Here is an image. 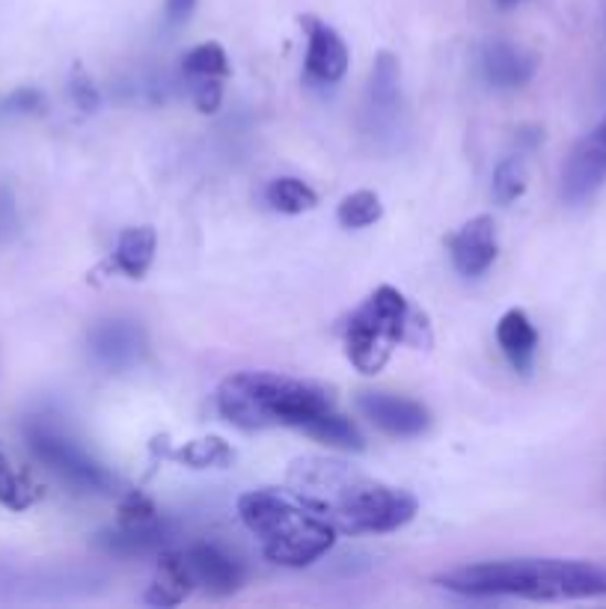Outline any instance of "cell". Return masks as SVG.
I'll use <instances>...</instances> for the list:
<instances>
[{
  "instance_id": "32",
  "label": "cell",
  "mask_w": 606,
  "mask_h": 609,
  "mask_svg": "<svg viewBox=\"0 0 606 609\" xmlns=\"http://www.w3.org/2000/svg\"><path fill=\"white\" fill-rule=\"evenodd\" d=\"M499 7H506V10H509V7H518V3H523V0H497Z\"/></svg>"
},
{
  "instance_id": "7",
  "label": "cell",
  "mask_w": 606,
  "mask_h": 609,
  "mask_svg": "<svg viewBox=\"0 0 606 609\" xmlns=\"http://www.w3.org/2000/svg\"><path fill=\"white\" fill-rule=\"evenodd\" d=\"M606 182V117L597 122L571 155L562 170V197L571 206H583L595 197Z\"/></svg>"
},
{
  "instance_id": "28",
  "label": "cell",
  "mask_w": 606,
  "mask_h": 609,
  "mask_svg": "<svg viewBox=\"0 0 606 609\" xmlns=\"http://www.w3.org/2000/svg\"><path fill=\"white\" fill-rule=\"evenodd\" d=\"M69 93L80 110H87L89 113V110L98 108V89L93 87L89 75H84V69H75V75H72V84H69Z\"/></svg>"
},
{
  "instance_id": "16",
  "label": "cell",
  "mask_w": 606,
  "mask_h": 609,
  "mask_svg": "<svg viewBox=\"0 0 606 609\" xmlns=\"http://www.w3.org/2000/svg\"><path fill=\"white\" fill-rule=\"evenodd\" d=\"M497 342L502 348V355L509 357V363L518 372H529L532 369L538 351V330L523 309H509V313L499 318Z\"/></svg>"
},
{
  "instance_id": "1",
  "label": "cell",
  "mask_w": 606,
  "mask_h": 609,
  "mask_svg": "<svg viewBox=\"0 0 606 609\" xmlns=\"http://www.w3.org/2000/svg\"><path fill=\"white\" fill-rule=\"evenodd\" d=\"M292 491L313 505L324 521L345 535H383L413 521L416 497L387 482L369 479L348 464L306 458L289 472Z\"/></svg>"
},
{
  "instance_id": "5",
  "label": "cell",
  "mask_w": 606,
  "mask_h": 609,
  "mask_svg": "<svg viewBox=\"0 0 606 609\" xmlns=\"http://www.w3.org/2000/svg\"><path fill=\"white\" fill-rule=\"evenodd\" d=\"M411 304L392 285L375 289L372 295L357 306L345 325V355L357 366V372L378 374L390 363L392 351L408 339Z\"/></svg>"
},
{
  "instance_id": "11",
  "label": "cell",
  "mask_w": 606,
  "mask_h": 609,
  "mask_svg": "<svg viewBox=\"0 0 606 609\" xmlns=\"http://www.w3.org/2000/svg\"><path fill=\"white\" fill-rule=\"evenodd\" d=\"M306 30V75L318 84H339L348 72V48H345L343 36L324 24V21L306 15L301 19Z\"/></svg>"
},
{
  "instance_id": "25",
  "label": "cell",
  "mask_w": 606,
  "mask_h": 609,
  "mask_svg": "<svg viewBox=\"0 0 606 609\" xmlns=\"http://www.w3.org/2000/svg\"><path fill=\"white\" fill-rule=\"evenodd\" d=\"M176 458L191 467H224L232 461V449L220 437H208V441L187 443L185 449H178Z\"/></svg>"
},
{
  "instance_id": "19",
  "label": "cell",
  "mask_w": 606,
  "mask_h": 609,
  "mask_svg": "<svg viewBox=\"0 0 606 609\" xmlns=\"http://www.w3.org/2000/svg\"><path fill=\"white\" fill-rule=\"evenodd\" d=\"M264 199L280 215H303V211H313L318 206V194L313 187L292 176L274 178L271 185L264 187Z\"/></svg>"
},
{
  "instance_id": "30",
  "label": "cell",
  "mask_w": 606,
  "mask_h": 609,
  "mask_svg": "<svg viewBox=\"0 0 606 609\" xmlns=\"http://www.w3.org/2000/svg\"><path fill=\"white\" fill-rule=\"evenodd\" d=\"M3 108L10 110H21V113H30V110H40L42 108V96L36 89H19V93H12L10 99Z\"/></svg>"
},
{
  "instance_id": "15",
  "label": "cell",
  "mask_w": 606,
  "mask_h": 609,
  "mask_svg": "<svg viewBox=\"0 0 606 609\" xmlns=\"http://www.w3.org/2000/svg\"><path fill=\"white\" fill-rule=\"evenodd\" d=\"M194 577L187 568L185 551H161L158 553V568L147 600L152 607H178L182 600L194 591Z\"/></svg>"
},
{
  "instance_id": "22",
  "label": "cell",
  "mask_w": 606,
  "mask_h": 609,
  "mask_svg": "<svg viewBox=\"0 0 606 609\" xmlns=\"http://www.w3.org/2000/svg\"><path fill=\"white\" fill-rule=\"evenodd\" d=\"M36 497L40 491L30 485L28 476L15 470L10 458L0 453V502L12 511H24L36 502Z\"/></svg>"
},
{
  "instance_id": "8",
  "label": "cell",
  "mask_w": 606,
  "mask_h": 609,
  "mask_svg": "<svg viewBox=\"0 0 606 609\" xmlns=\"http://www.w3.org/2000/svg\"><path fill=\"white\" fill-rule=\"evenodd\" d=\"M143 351H147V336L138 322L108 318L89 330V355L108 372H122V369L138 366Z\"/></svg>"
},
{
  "instance_id": "10",
  "label": "cell",
  "mask_w": 606,
  "mask_h": 609,
  "mask_svg": "<svg viewBox=\"0 0 606 609\" xmlns=\"http://www.w3.org/2000/svg\"><path fill=\"white\" fill-rule=\"evenodd\" d=\"M446 244L458 274L481 276L497 259V224L490 215L473 217L455 236H450Z\"/></svg>"
},
{
  "instance_id": "21",
  "label": "cell",
  "mask_w": 606,
  "mask_h": 609,
  "mask_svg": "<svg viewBox=\"0 0 606 609\" xmlns=\"http://www.w3.org/2000/svg\"><path fill=\"white\" fill-rule=\"evenodd\" d=\"M381 197H378L375 191H354V194H348V197L339 203V211H336V217H339V224H343L345 229L372 227V224L381 220Z\"/></svg>"
},
{
  "instance_id": "27",
  "label": "cell",
  "mask_w": 606,
  "mask_h": 609,
  "mask_svg": "<svg viewBox=\"0 0 606 609\" xmlns=\"http://www.w3.org/2000/svg\"><path fill=\"white\" fill-rule=\"evenodd\" d=\"M194 84V105L199 113H215L224 101V78H191Z\"/></svg>"
},
{
  "instance_id": "9",
  "label": "cell",
  "mask_w": 606,
  "mask_h": 609,
  "mask_svg": "<svg viewBox=\"0 0 606 609\" xmlns=\"http://www.w3.org/2000/svg\"><path fill=\"white\" fill-rule=\"evenodd\" d=\"M357 407L372 425H378L390 437H416L429 428V407L413 399H401L390 393H362Z\"/></svg>"
},
{
  "instance_id": "26",
  "label": "cell",
  "mask_w": 606,
  "mask_h": 609,
  "mask_svg": "<svg viewBox=\"0 0 606 609\" xmlns=\"http://www.w3.org/2000/svg\"><path fill=\"white\" fill-rule=\"evenodd\" d=\"M161 514H158L155 502L149 500L147 493L131 491L126 500L119 502V526H143V523L158 521Z\"/></svg>"
},
{
  "instance_id": "3",
  "label": "cell",
  "mask_w": 606,
  "mask_h": 609,
  "mask_svg": "<svg viewBox=\"0 0 606 609\" xmlns=\"http://www.w3.org/2000/svg\"><path fill=\"white\" fill-rule=\"evenodd\" d=\"M238 514L247 530L259 539L264 556L283 568L313 565L327 556L336 541V530L292 488L289 491L262 488V491L241 493Z\"/></svg>"
},
{
  "instance_id": "13",
  "label": "cell",
  "mask_w": 606,
  "mask_h": 609,
  "mask_svg": "<svg viewBox=\"0 0 606 609\" xmlns=\"http://www.w3.org/2000/svg\"><path fill=\"white\" fill-rule=\"evenodd\" d=\"M538 57L509 40H494L481 48V75L490 87L520 89L535 78Z\"/></svg>"
},
{
  "instance_id": "4",
  "label": "cell",
  "mask_w": 606,
  "mask_h": 609,
  "mask_svg": "<svg viewBox=\"0 0 606 609\" xmlns=\"http://www.w3.org/2000/svg\"><path fill=\"white\" fill-rule=\"evenodd\" d=\"M327 390L274 372H235L217 387V411L245 432L259 428H306L318 413L331 411Z\"/></svg>"
},
{
  "instance_id": "29",
  "label": "cell",
  "mask_w": 606,
  "mask_h": 609,
  "mask_svg": "<svg viewBox=\"0 0 606 609\" xmlns=\"http://www.w3.org/2000/svg\"><path fill=\"white\" fill-rule=\"evenodd\" d=\"M19 229V211H15V199L7 187H0V238L15 236Z\"/></svg>"
},
{
  "instance_id": "2",
  "label": "cell",
  "mask_w": 606,
  "mask_h": 609,
  "mask_svg": "<svg viewBox=\"0 0 606 609\" xmlns=\"http://www.w3.org/2000/svg\"><path fill=\"white\" fill-rule=\"evenodd\" d=\"M437 583L467 598L586 600L606 595V568L574 559H502L452 568Z\"/></svg>"
},
{
  "instance_id": "24",
  "label": "cell",
  "mask_w": 606,
  "mask_h": 609,
  "mask_svg": "<svg viewBox=\"0 0 606 609\" xmlns=\"http://www.w3.org/2000/svg\"><path fill=\"white\" fill-rule=\"evenodd\" d=\"M527 194V167L520 157H506L494 173V199L499 206H509Z\"/></svg>"
},
{
  "instance_id": "17",
  "label": "cell",
  "mask_w": 606,
  "mask_h": 609,
  "mask_svg": "<svg viewBox=\"0 0 606 609\" xmlns=\"http://www.w3.org/2000/svg\"><path fill=\"white\" fill-rule=\"evenodd\" d=\"M173 539V530L166 521H152L143 526H119L113 532H101L98 544L117 556H147V553H161L166 541Z\"/></svg>"
},
{
  "instance_id": "6",
  "label": "cell",
  "mask_w": 606,
  "mask_h": 609,
  "mask_svg": "<svg viewBox=\"0 0 606 609\" xmlns=\"http://www.w3.org/2000/svg\"><path fill=\"white\" fill-rule=\"evenodd\" d=\"M28 446L48 470L57 472L63 482H69L78 491H108L110 482H113L110 472L98 461H93L80 443H75L69 434H63L54 425L42 423V420L28 425Z\"/></svg>"
},
{
  "instance_id": "23",
  "label": "cell",
  "mask_w": 606,
  "mask_h": 609,
  "mask_svg": "<svg viewBox=\"0 0 606 609\" xmlns=\"http://www.w3.org/2000/svg\"><path fill=\"white\" fill-rule=\"evenodd\" d=\"M185 75L187 78H226L229 75V59L226 51L217 42H203L185 54Z\"/></svg>"
},
{
  "instance_id": "18",
  "label": "cell",
  "mask_w": 606,
  "mask_h": 609,
  "mask_svg": "<svg viewBox=\"0 0 606 609\" xmlns=\"http://www.w3.org/2000/svg\"><path fill=\"white\" fill-rule=\"evenodd\" d=\"M155 241L158 238L152 227L122 229L117 250H113V265H117V271H122L131 280L147 276V271L152 268V259H155Z\"/></svg>"
},
{
  "instance_id": "20",
  "label": "cell",
  "mask_w": 606,
  "mask_h": 609,
  "mask_svg": "<svg viewBox=\"0 0 606 609\" xmlns=\"http://www.w3.org/2000/svg\"><path fill=\"white\" fill-rule=\"evenodd\" d=\"M303 432L315 437V441L327 443V446H339V449H354V453H360L362 449V434L360 428L351 423V420H345L343 413L331 411L318 413L315 420L306 423Z\"/></svg>"
},
{
  "instance_id": "14",
  "label": "cell",
  "mask_w": 606,
  "mask_h": 609,
  "mask_svg": "<svg viewBox=\"0 0 606 609\" xmlns=\"http://www.w3.org/2000/svg\"><path fill=\"white\" fill-rule=\"evenodd\" d=\"M366 113L372 119V128L383 131L399 122L401 113V66L390 51H381L375 57L372 78H369V96H366Z\"/></svg>"
},
{
  "instance_id": "12",
  "label": "cell",
  "mask_w": 606,
  "mask_h": 609,
  "mask_svg": "<svg viewBox=\"0 0 606 609\" xmlns=\"http://www.w3.org/2000/svg\"><path fill=\"white\" fill-rule=\"evenodd\" d=\"M185 559L196 589L208 591V595H215V598L232 595V591L241 589V583H245V570H241V565H238L232 556H226L215 544H194V547H187Z\"/></svg>"
},
{
  "instance_id": "31",
  "label": "cell",
  "mask_w": 606,
  "mask_h": 609,
  "mask_svg": "<svg viewBox=\"0 0 606 609\" xmlns=\"http://www.w3.org/2000/svg\"><path fill=\"white\" fill-rule=\"evenodd\" d=\"M196 0H166L164 3V15L166 24H182V21L191 19V12H194Z\"/></svg>"
}]
</instances>
